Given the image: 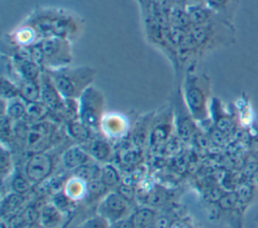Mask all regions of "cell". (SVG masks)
Masks as SVG:
<instances>
[{
	"label": "cell",
	"mask_w": 258,
	"mask_h": 228,
	"mask_svg": "<svg viewBox=\"0 0 258 228\" xmlns=\"http://www.w3.org/2000/svg\"><path fill=\"white\" fill-rule=\"evenodd\" d=\"M22 22L33 28L39 40L60 37L75 42L85 27V21L79 14L55 6H37Z\"/></svg>",
	"instance_id": "1"
},
{
	"label": "cell",
	"mask_w": 258,
	"mask_h": 228,
	"mask_svg": "<svg viewBox=\"0 0 258 228\" xmlns=\"http://www.w3.org/2000/svg\"><path fill=\"white\" fill-rule=\"evenodd\" d=\"M188 33L200 59L217 49L228 47L235 42V29L232 22L221 16H217L205 24L191 25Z\"/></svg>",
	"instance_id": "2"
},
{
	"label": "cell",
	"mask_w": 258,
	"mask_h": 228,
	"mask_svg": "<svg viewBox=\"0 0 258 228\" xmlns=\"http://www.w3.org/2000/svg\"><path fill=\"white\" fill-rule=\"evenodd\" d=\"M44 70L50 75L61 96L67 99H79L82 93L92 85L97 74L96 69L89 65H68Z\"/></svg>",
	"instance_id": "3"
},
{
	"label": "cell",
	"mask_w": 258,
	"mask_h": 228,
	"mask_svg": "<svg viewBox=\"0 0 258 228\" xmlns=\"http://www.w3.org/2000/svg\"><path fill=\"white\" fill-rule=\"evenodd\" d=\"M31 58L43 69H57L74 60L73 42L66 38H44L26 48Z\"/></svg>",
	"instance_id": "4"
},
{
	"label": "cell",
	"mask_w": 258,
	"mask_h": 228,
	"mask_svg": "<svg viewBox=\"0 0 258 228\" xmlns=\"http://www.w3.org/2000/svg\"><path fill=\"white\" fill-rule=\"evenodd\" d=\"M182 96L185 105L195 121H205L208 117V98L210 82L204 73L195 67L184 70Z\"/></svg>",
	"instance_id": "5"
},
{
	"label": "cell",
	"mask_w": 258,
	"mask_h": 228,
	"mask_svg": "<svg viewBox=\"0 0 258 228\" xmlns=\"http://www.w3.org/2000/svg\"><path fill=\"white\" fill-rule=\"evenodd\" d=\"M79 120L94 132L101 131V122L104 117L105 98L103 93L91 85L78 99Z\"/></svg>",
	"instance_id": "6"
},
{
	"label": "cell",
	"mask_w": 258,
	"mask_h": 228,
	"mask_svg": "<svg viewBox=\"0 0 258 228\" xmlns=\"http://www.w3.org/2000/svg\"><path fill=\"white\" fill-rule=\"evenodd\" d=\"M174 127L173 106H164L151 119L148 145L152 149H158L168 143Z\"/></svg>",
	"instance_id": "7"
},
{
	"label": "cell",
	"mask_w": 258,
	"mask_h": 228,
	"mask_svg": "<svg viewBox=\"0 0 258 228\" xmlns=\"http://www.w3.org/2000/svg\"><path fill=\"white\" fill-rule=\"evenodd\" d=\"M40 100L50 109L51 113L64 117L66 98L61 96L50 75L43 69L40 76ZM66 118V117H64Z\"/></svg>",
	"instance_id": "8"
},
{
	"label": "cell",
	"mask_w": 258,
	"mask_h": 228,
	"mask_svg": "<svg viewBox=\"0 0 258 228\" xmlns=\"http://www.w3.org/2000/svg\"><path fill=\"white\" fill-rule=\"evenodd\" d=\"M52 167V158L48 153H34L25 164V177L30 183L37 184L43 181L51 173Z\"/></svg>",
	"instance_id": "9"
},
{
	"label": "cell",
	"mask_w": 258,
	"mask_h": 228,
	"mask_svg": "<svg viewBox=\"0 0 258 228\" xmlns=\"http://www.w3.org/2000/svg\"><path fill=\"white\" fill-rule=\"evenodd\" d=\"M178 98L173 106V117H174V128L176 135L182 141H189L195 133L194 118L188 111L185 102L183 100L182 92L178 89Z\"/></svg>",
	"instance_id": "10"
},
{
	"label": "cell",
	"mask_w": 258,
	"mask_h": 228,
	"mask_svg": "<svg viewBox=\"0 0 258 228\" xmlns=\"http://www.w3.org/2000/svg\"><path fill=\"white\" fill-rule=\"evenodd\" d=\"M128 211V202L120 193H110L101 202L98 212L106 220L117 222L123 219Z\"/></svg>",
	"instance_id": "11"
},
{
	"label": "cell",
	"mask_w": 258,
	"mask_h": 228,
	"mask_svg": "<svg viewBox=\"0 0 258 228\" xmlns=\"http://www.w3.org/2000/svg\"><path fill=\"white\" fill-rule=\"evenodd\" d=\"M128 119L118 112L105 113L101 122V132L109 139H121L129 132Z\"/></svg>",
	"instance_id": "12"
},
{
	"label": "cell",
	"mask_w": 258,
	"mask_h": 228,
	"mask_svg": "<svg viewBox=\"0 0 258 228\" xmlns=\"http://www.w3.org/2000/svg\"><path fill=\"white\" fill-rule=\"evenodd\" d=\"M91 156L87 150L81 146L69 147L61 156L62 164L68 169L77 170L84 165H87Z\"/></svg>",
	"instance_id": "13"
},
{
	"label": "cell",
	"mask_w": 258,
	"mask_h": 228,
	"mask_svg": "<svg viewBox=\"0 0 258 228\" xmlns=\"http://www.w3.org/2000/svg\"><path fill=\"white\" fill-rule=\"evenodd\" d=\"M2 115L7 116L13 122L23 121L26 118V101L20 96L7 100L2 99Z\"/></svg>",
	"instance_id": "14"
},
{
	"label": "cell",
	"mask_w": 258,
	"mask_h": 228,
	"mask_svg": "<svg viewBox=\"0 0 258 228\" xmlns=\"http://www.w3.org/2000/svg\"><path fill=\"white\" fill-rule=\"evenodd\" d=\"M239 0H206V5L222 18L233 22Z\"/></svg>",
	"instance_id": "15"
},
{
	"label": "cell",
	"mask_w": 258,
	"mask_h": 228,
	"mask_svg": "<svg viewBox=\"0 0 258 228\" xmlns=\"http://www.w3.org/2000/svg\"><path fill=\"white\" fill-rule=\"evenodd\" d=\"M66 131L71 139L80 144H87L93 139L92 133L94 131L83 124L79 119L67 122Z\"/></svg>",
	"instance_id": "16"
},
{
	"label": "cell",
	"mask_w": 258,
	"mask_h": 228,
	"mask_svg": "<svg viewBox=\"0 0 258 228\" xmlns=\"http://www.w3.org/2000/svg\"><path fill=\"white\" fill-rule=\"evenodd\" d=\"M86 150L91 158L104 162L108 160L112 154V148L110 144L101 138H93L89 143L86 144Z\"/></svg>",
	"instance_id": "17"
},
{
	"label": "cell",
	"mask_w": 258,
	"mask_h": 228,
	"mask_svg": "<svg viewBox=\"0 0 258 228\" xmlns=\"http://www.w3.org/2000/svg\"><path fill=\"white\" fill-rule=\"evenodd\" d=\"M186 11L188 13L191 25L205 24V23H208L211 20L215 19L217 16H219L211 8H209L206 4L187 6Z\"/></svg>",
	"instance_id": "18"
},
{
	"label": "cell",
	"mask_w": 258,
	"mask_h": 228,
	"mask_svg": "<svg viewBox=\"0 0 258 228\" xmlns=\"http://www.w3.org/2000/svg\"><path fill=\"white\" fill-rule=\"evenodd\" d=\"M40 81V80H39ZM20 78L17 82L19 96L26 102L40 100V82Z\"/></svg>",
	"instance_id": "19"
},
{
	"label": "cell",
	"mask_w": 258,
	"mask_h": 228,
	"mask_svg": "<svg viewBox=\"0 0 258 228\" xmlns=\"http://www.w3.org/2000/svg\"><path fill=\"white\" fill-rule=\"evenodd\" d=\"M168 22L170 28L187 30L191 26L186 8H170L168 12Z\"/></svg>",
	"instance_id": "20"
},
{
	"label": "cell",
	"mask_w": 258,
	"mask_h": 228,
	"mask_svg": "<svg viewBox=\"0 0 258 228\" xmlns=\"http://www.w3.org/2000/svg\"><path fill=\"white\" fill-rule=\"evenodd\" d=\"M51 113L50 109L41 101H31L26 102V118L31 123L41 122L47 120L49 115Z\"/></svg>",
	"instance_id": "21"
},
{
	"label": "cell",
	"mask_w": 258,
	"mask_h": 228,
	"mask_svg": "<svg viewBox=\"0 0 258 228\" xmlns=\"http://www.w3.org/2000/svg\"><path fill=\"white\" fill-rule=\"evenodd\" d=\"M154 220V212L149 208H141L131 217L133 228H149Z\"/></svg>",
	"instance_id": "22"
},
{
	"label": "cell",
	"mask_w": 258,
	"mask_h": 228,
	"mask_svg": "<svg viewBox=\"0 0 258 228\" xmlns=\"http://www.w3.org/2000/svg\"><path fill=\"white\" fill-rule=\"evenodd\" d=\"M39 219L43 226L50 228L60 221V213L56 206L46 205L41 209Z\"/></svg>",
	"instance_id": "23"
},
{
	"label": "cell",
	"mask_w": 258,
	"mask_h": 228,
	"mask_svg": "<svg viewBox=\"0 0 258 228\" xmlns=\"http://www.w3.org/2000/svg\"><path fill=\"white\" fill-rule=\"evenodd\" d=\"M100 182L104 186H115L119 183L120 177L117 170L111 165H105L100 170Z\"/></svg>",
	"instance_id": "24"
},
{
	"label": "cell",
	"mask_w": 258,
	"mask_h": 228,
	"mask_svg": "<svg viewBox=\"0 0 258 228\" xmlns=\"http://www.w3.org/2000/svg\"><path fill=\"white\" fill-rule=\"evenodd\" d=\"M84 180L81 178L73 179L71 180L67 186H66V195L68 198L71 199H79L83 196L85 192V185H84Z\"/></svg>",
	"instance_id": "25"
},
{
	"label": "cell",
	"mask_w": 258,
	"mask_h": 228,
	"mask_svg": "<svg viewBox=\"0 0 258 228\" xmlns=\"http://www.w3.org/2000/svg\"><path fill=\"white\" fill-rule=\"evenodd\" d=\"M1 96L2 99L7 100L19 96V89L17 84L11 79L1 75Z\"/></svg>",
	"instance_id": "26"
},
{
	"label": "cell",
	"mask_w": 258,
	"mask_h": 228,
	"mask_svg": "<svg viewBox=\"0 0 258 228\" xmlns=\"http://www.w3.org/2000/svg\"><path fill=\"white\" fill-rule=\"evenodd\" d=\"M29 187H30L29 181L26 177L24 178L21 175H18L13 179L12 188L16 194L21 195V194L26 193L29 190Z\"/></svg>",
	"instance_id": "27"
},
{
	"label": "cell",
	"mask_w": 258,
	"mask_h": 228,
	"mask_svg": "<svg viewBox=\"0 0 258 228\" xmlns=\"http://www.w3.org/2000/svg\"><path fill=\"white\" fill-rule=\"evenodd\" d=\"M107 220L100 215L92 217L85 221L81 228H107Z\"/></svg>",
	"instance_id": "28"
},
{
	"label": "cell",
	"mask_w": 258,
	"mask_h": 228,
	"mask_svg": "<svg viewBox=\"0 0 258 228\" xmlns=\"http://www.w3.org/2000/svg\"><path fill=\"white\" fill-rule=\"evenodd\" d=\"M236 202V197L234 195H227V196H224L221 198L220 200V204L223 208H226V209H229L231 207L234 206Z\"/></svg>",
	"instance_id": "29"
},
{
	"label": "cell",
	"mask_w": 258,
	"mask_h": 228,
	"mask_svg": "<svg viewBox=\"0 0 258 228\" xmlns=\"http://www.w3.org/2000/svg\"><path fill=\"white\" fill-rule=\"evenodd\" d=\"M9 166H10V155H9V152L3 148L1 152V170L3 174L5 172V168L6 167L9 168Z\"/></svg>",
	"instance_id": "30"
},
{
	"label": "cell",
	"mask_w": 258,
	"mask_h": 228,
	"mask_svg": "<svg viewBox=\"0 0 258 228\" xmlns=\"http://www.w3.org/2000/svg\"><path fill=\"white\" fill-rule=\"evenodd\" d=\"M171 8H186L187 0H168Z\"/></svg>",
	"instance_id": "31"
},
{
	"label": "cell",
	"mask_w": 258,
	"mask_h": 228,
	"mask_svg": "<svg viewBox=\"0 0 258 228\" xmlns=\"http://www.w3.org/2000/svg\"><path fill=\"white\" fill-rule=\"evenodd\" d=\"M114 228H133L132 226V223H131V220H120V221H117L114 225Z\"/></svg>",
	"instance_id": "32"
},
{
	"label": "cell",
	"mask_w": 258,
	"mask_h": 228,
	"mask_svg": "<svg viewBox=\"0 0 258 228\" xmlns=\"http://www.w3.org/2000/svg\"><path fill=\"white\" fill-rule=\"evenodd\" d=\"M153 228H166L167 227V220L165 218H157L153 222Z\"/></svg>",
	"instance_id": "33"
},
{
	"label": "cell",
	"mask_w": 258,
	"mask_h": 228,
	"mask_svg": "<svg viewBox=\"0 0 258 228\" xmlns=\"http://www.w3.org/2000/svg\"><path fill=\"white\" fill-rule=\"evenodd\" d=\"M206 4V0H187V6Z\"/></svg>",
	"instance_id": "34"
}]
</instances>
